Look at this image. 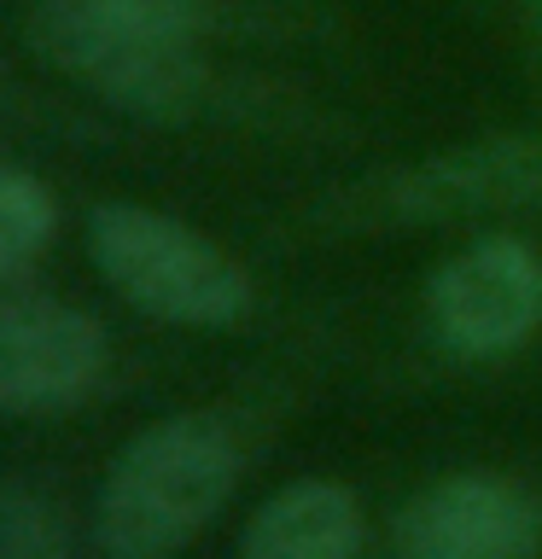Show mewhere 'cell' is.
Returning a JSON list of instances; mask_svg holds the SVG:
<instances>
[{"mask_svg": "<svg viewBox=\"0 0 542 559\" xmlns=\"http://www.w3.org/2000/svg\"><path fill=\"white\" fill-rule=\"evenodd\" d=\"M94 269L140 314L175 326H234L251 309V274L199 227L146 204H99L87 216Z\"/></svg>", "mask_w": 542, "mask_h": 559, "instance_id": "cell-3", "label": "cell"}, {"mask_svg": "<svg viewBox=\"0 0 542 559\" xmlns=\"http://www.w3.org/2000/svg\"><path fill=\"white\" fill-rule=\"evenodd\" d=\"M35 47L105 105L175 122L204 99V0H42Z\"/></svg>", "mask_w": 542, "mask_h": 559, "instance_id": "cell-1", "label": "cell"}, {"mask_svg": "<svg viewBox=\"0 0 542 559\" xmlns=\"http://www.w3.org/2000/svg\"><path fill=\"white\" fill-rule=\"evenodd\" d=\"M426 321L455 356H507L542 332V257L519 239L461 245L426 286Z\"/></svg>", "mask_w": 542, "mask_h": 559, "instance_id": "cell-5", "label": "cell"}, {"mask_svg": "<svg viewBox=\"0 0 542 559\" xmlns=\"http://www.w3.org/2000/svg\"><path fill=\"white\" fill-rule=\"evenodd\" d=\"M525 12H531V29L542 35V0H525Z\"/></svg>", "mask_w": 542, "mask_h": 559, "instance_id": "cell-11", "label": "cell"}, {"mask_svg": "<svg viewBox=\"0 0 542 559\" xmlns=\"http://www.w3.org/2000/svg\"><path fill=\"white\" fill-rule=\"evenodd\" d=\"M542 210V134L467 140L391 175H374L350 192L344 216L367 227H444L479 216Z\"/></svg>", "mask_w": 542, "mask_h": 559, "instance_id": "cell-4", "label": "cell"}, {"mask_svg": "<svg viewBox=\"0 0 542 559\" xmlns=\"http://www.w3.org/2000/svg\"><path fill=\"white\" fill-rule=\"evenodd\" d=\"M397 542L409 559H537L542 507L496 472H461L402 507Z\"/></svg>", "mask_w": 542, "mask_h": 559, "instance_id": "cell-7", "label": "cell"}, {"mask_svg": "<svg viewBox=\"0 0 542 559\" xmlns=\"http://www.w3.org/2000/svg\"><path fill=\"white\" fill-rule=\"evenodd\" d=\"M362 501L332 478H297L251 513L234 559H356Z\"/></svg>", "mask_w": 542, "mask_h": 559, "instance_id": "cell-8", "label": "cell"}, {"mask_svg": "<svg viewBox=\"0 0 542 559\" xmlns=\"http://www.w3.org/2000/svg\"><path fill=\"white\" fill-rule=\"evenodd\" d=\"M0 559H70L59 507L35 484H0Z\"/></svg>", "mask_w": 542, "mask_h": 559, "instance_id": "cell-10", "label": "cell"}, {"mask_svg": "<svg viewBox=\"0 0 542 559\" xmlns=\"http://www.w3.org/2000/svg\"><path fill=\"white\" fill-rule=\"evenodd\" d=\"M105 379V326L52 297H0V408L52 414Z\"/></svg>", "mask_w": 542, "mask_h": 559, "instance_id": "cell-6", "label": "cell"}, {"mask_svg": "<svg viewBox=\"0 0 542 559\" xmlns=\"http://www.w3.org/2000/svg\"><path fill=\"white\" fill-rule=\"evenodd\" d=\"M239 489V443L222 419L175 414L117 449L94 501L105 559H175Z\"/></svg>", "mask_w": 542, "mask_h": 559, "instance_id": "cell-2", "label": "cell"}, {"mask_svg": "<svg viewBox=\"0 0 542 559\" xmlns=\"http://www.w3.org/2000/svg\"><path fill=\"white\" fill-rule=\"evenodd\" d=\"M52 227H59L52 192L30 169H0V280L30 269L52 245Z\"/></svg>", "mask_w": 542, "mask_h": 559, "instance_id": "cell-9", "label": "cell"}]
</instances>
